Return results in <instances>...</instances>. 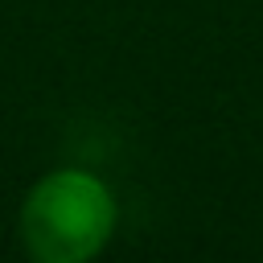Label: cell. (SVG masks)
I'll return each instance as SVG.
<instances>
[{"label":"cell","instance_id":"obj_1","mask_svg":"<svg viewBox=\"0 0 263 263\" xmlns=\"http://www.w3.org/2000/svg\"><path fill=\"white\" fill-rule=\"evenodd\" d=\"M115 230V189L99 173L74 164L41 173L16 210V238L33 263H90L111 247Z\"/></svg>","mask_w":263,"mask_h":263}]
</instances>
